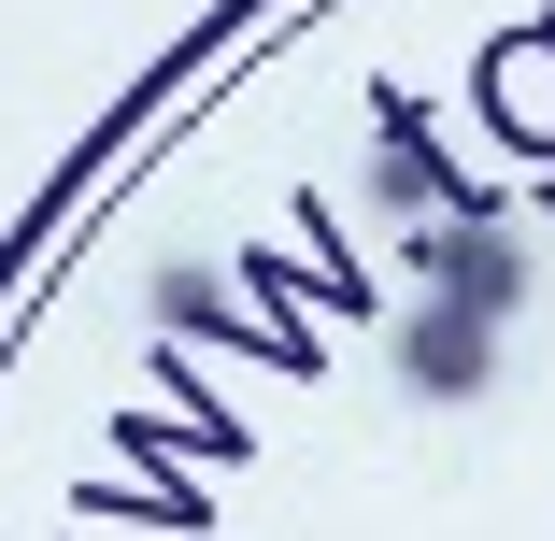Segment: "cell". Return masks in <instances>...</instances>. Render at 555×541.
Returning a JSON list of instances; mask_svg holds the SVG:
<instances>
[{
    "label": "cell",
    "mask_w": 555,
    "mask_h": 541,
    "mask_svg": "<svg viewBox=\"0 0 555 541\" xmlns=\"http://www.w3.org/2000/svg\"><path fill=\"white\" fill-rule=\"evenodd\" d=\"M413 285L456 299V313H513L527 299V243L499 214H441V229H413Z\"/></svg>",
    "instance_id": "cell-1"
},
{
    "label": "cell",
    "mask_w": 555,
    "mask_h": 541,
    "mask_svg": "<svg viewBox=\"0 0 555 541\" xmlns=\"http://www.w3.org/2000/svg\"><path fill=\"white\" fill-rule=\"evenodd\" d=\"M399 371H413V399H485V385H499V313L427 299L413 329H399Z\"/></svg>",
    "instance_id": "cell-2"
},
{
    "label": "cell",
    "mask_w": 555,
    "mask_h": 541,
    "mask_svg": "<svg viewBox=\"0 0 555 541\" xmlns=\"http://www.w3.org/2000/svg\"><path fill=\"white\" fill-rule=\"evenodd\" d=\"M371 171H385V199H399V214L456 199V171H441V143H427V115H413V100H385V157H371Z\"/></svg>",
    "instance_id": "cell-3"
}]
</instances>
